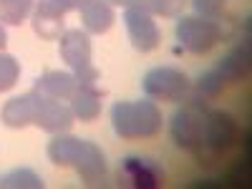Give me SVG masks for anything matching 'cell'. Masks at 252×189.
I'll return each mask as SVG.
<instances>
[{
    "instance_id": "1",
    "label": "cell",
    "mask_w": 252,
    "mask_h": 189,
    "mask_svg": "<svg viewBox=\"0 0 252 189\" xmlns=\"http://www.w3.org/2000/svg\"><path fill=\"white\" fill-rule=\"evenodd\" d=\"M48 159L56 166H73L83 184H103L109 174L106 157L94 141H83L76 136H61L56 134L48 144Z\"/></svg>"
},
{
    "instance_id": "2",
    "label": "cell",
    "mask_w": 252,
    "mask_h": 189,
    "mask_svg": "<svg viewBox=\"0 0 252 189\" xmlns=\"http://www.w3.org/2000/svg\"><path fill=\"white\" fill-rule=\"evenodd\" d=\"M161 111L154 101H116L111 106V126L119 139H152L161 131Z\"/></svg>"
},
{
    "instance_id": "3",
    "label": "cell",
    "mask_w": 252,
    "mask_h": 189,
    "mask_svg": "<svg viewBox=\"0 0 252 189\" xmlns=\"http://www.w3.org/2000/svg\"><path fill=\"white\" fill-rule=\"evenodd\" d=\"M207 98H184V106L172 116V139L179 149L199 157L204 139V119H207Z\"/></svg>"
},
{
    "instance_id": "4",
    "label": "cell",
    "mask_w": 252,
    "mask_h": 189,
    "mask_svg": "<svg viewBox=\"0 0 252 189\" xmlns=\"http://www.w3.org/2000/svg\"><path fill=\"white\" fill-rule=\"evenodd\" d=\"M174 35H177L179 46L184 51L194 53V56H204L224 38V31H222L220 20L192 15V18H182L179 20L177 28H174Z\"/></svg>"
},
{
    "instance_id": "5",
    "label": "cell",
    "mask_w": 252,
    "mask_h": 189,
    "mask_svg": "<svg viewBox=\"0 0 252 189\" xmlns=\"http://www.w3.org/2000/svg\"><path fill=\"white\" fill-rule=\"evenodd\" d=\"M141 86L149 98L166 101V103H179L192 94V81L179 68H172V66H157L152 71H146Z\"/></svg>"
},
{
    "instance_id": "6",
    "label": "cell",
    "mask_w": 252,
    "mask_h": 189,
    "mask_svg": "<svg viewBox=\"0 0 252 189\" xmlns=\"http://www.w3.org/2000/svg\"><path fill=\"white\" fill-rule=\"evenodd\" d=\"M235 139H237V121L232 116L222 114V111H207L199 159L217 157V154L227 152L229 146L235 144Z\"/></svg>"
},
{
    "instance_id": "7",
    "label": "cell",
    "mask_w": 252,
    "mask_h": 189,
    "mask_svg": "<svg viewBox=\"0 0 252 189\" xmlns=\"http://www.w3.org/2000/svg\"><path fill=\"white\" fill-rule=\"evenodd\" d=\"M35 96V116H33V124L38 129H43L48 134H61V131H68L73 126V111L68 106H63L58 98H51V96H43L33 91Z\"/></svg>"
},
{
    "instance_id": "8",
    "label": "cell",
    "mask_w": 252,
    "mask_h": 189,
    "mask_svg": "<svg viewBox=\"0 0 252 189\" xmlns=\"http://www.w3.org/2000/svg\"><path fill=\"white\" fill-rule=\"evenodd\" d=\"M119 182L124 187H136V189H154L164 184V169L152 159L141 157H126L119 166Z\"/></svg>"
},
{
    "instance_id": "9",
    "label": "cell",
    "mask_w": 252,
    "mask_h": 189,
    "mask_svg": "<svg viewBox=\"0 0 252 189\" xmlns=\"http://www.w3.org/2000/svg\"><path fill=\"white\" fill-rule=\"evenodd\" d=\"M124 26H126V33H129L131 46L141 53H149L161 43V33H159V28L149 13L136 10V8H126L124 10Z\"/></svg>"
},
{
    "instance_id": "10",
    "label": "cell",
    "mask_w": 252,
    "mask_h": 189,
    "mask_svg": "<svg viewBox=\"0 0 252 189\" xmlns=\"http://www.w3.org/2000/svg\"><path fill=\"white\" fill-rule=\"evenodd\" d=\"M61 58L76 71L91 66V38L86 31H66L61 35Z\"/></svg>"
},
{
    "instance_id": "11",
    "label": "cell",
    "mask_w": 252,
    "mask_h": 189,
    "mask_svg": "<svg viewBox=\"0 0 252 189\" xmlns=\"http://www.w3.org/2000/svg\"><path fill=\"white\" fill-rule=\"evenodd\" d=\"M250 68H252V53H250V38L245 35L242 43L235 46L217 63V71L224 76L227 83H240L250 76Z\"/></svg>"
},
{
    "instance_id": "12",
    "label": "cell",
    "mask_w": 252,
    "mask_h": 189,
    "mask_svg": "<svg viewBox=\"0 0 252 189\" xmlns=\"http://www.w3.org/2000/svg\"><path fill=\"white\" fill-rule=\"evenodd\" d=\"M33 116H35V96H33V91L10 98L3 106V111H0V121H3L8 129H23V126L33 124Z\"/></svg>"
},
{
    "instance_id": "13",
    "label": "cell",
    "mask_w": 252,
    "mask_h": 189,
    "mask_svg": "<svg viewBox=\"0 0 252 189\" xmlns=\"http://www.w3.org/2000/svg\"><path fill=\"white\" fill-rule=\"evenodd\" d=\"M33 91L51 96V98H58V101L71 98L76 94V76L66 73V71H46L43 76L35 78Z\"/></svg>"
},
{
    "instance_id": "14",
    "label": "cell",
    "mask_w": 252,
    "mask_h": 189,
    "mask_svg": "<svg viewBox=\"0 0 252 189\" xmlns=\"http://www.w3.org/2000/svg\"><path fill=\"white\" fill-rule=\"evenodd\" d=\"M81 20H83L86 33L101 35L114 26L116 15H114V8H111L109 0H89V3L81 8Z\"/></svg>"
},
{
    "instance_id": "15",
    "label": "cell",
    "mask_w": 252,
    "mask_h": 189,
    "mask_svg": "<svg viewBox=\"0 0 252 189\" xmlns=\"http://www.w3.org/2000/svg\"><path fill=\"white\" fill-rule=\"evenodd\" d=\"M71 101V111L81 121H96L101 116V91L94 86H76V94L68 98Z\"/></svg>"
},
{
    "instance_id": "16",
    "label": "cell",
    "mask_w": 252,
    "mask_h": 189,
    "mask_svg": "<svg viewBox=\"0 0 252 189\" xmlns=\"http://www.w3.org/2000/svg\"><path fill=\"white\" fill-rule=\"evenodd\" d=\"M121 8H136L149 15H161V18H179L182 10L187 8V0H109Z\"/></svg>"
},
{
    "instance_id": "17",
    "label": "cell",
    "mask_w": 252,
    "mask_h": 189,
    "mask_svg": "<svg viewBox=\"0 0 252 189\" xmlns=\"http://www.w3.org/2000/svg\"><path fill=\"white\" fill-rule=\"evenodd\" d=\"M0 187L3 189H43V179L28 166H20V169H13L5 177H0Z\"/></svg>"
},
{
    "instance_id": "18",
    "label": "cell",
    "mask_w": 252,
    "mask_h": 189,
    "mask_svg": "<svg viewBox=\"0 0 252 189\" xmlns=\"http://www.w3.org/2000/svg\"><path fill=\"white\" fill-rule=\"evenodd\" d=\"M86 3H89V0H38L35 15L63 20V15H66V13H71V10H81Z\"/></svg>"
},
{
    "instance_id": "19",
    "label": "cell",
    "mask_w": 252,
    "mask_h": 189,
    "mask_svg": "<svg viewBox=\"0 0 252 189\" xmlns=\"http://www.w3.org/2000/svg\"><path fill=\"white\" fill-rule=\"evenodd\" d=\"M33 0H0V23L20 26L28 18Z\"/></svg>"
},
{
    "instance_id": "20",
    "label": "cell",
    "mask_w": 252,
    "mask_h": 189,
    "mask_svg": "<svg viewBox=\"0 0 252 189\" xmlns=\"http://www.w3.org/2000/svg\"><path fill=\"white\" fill-rule=\"evenodd\" d=\"M224 86H227L224 76H222L217 68H212V71L202 73L192 89H194V91H197V96H202V98H217V96L224 91Z\"/></svg>"
},
{
    "instance_id": "21",
    "label": "cell",
    "mask_w": 252,
    "mask_h": 189,
    "mask_svg": "<svg viewBox=\"0 0 252 189\" xmlns=\"http://www.w3.org/2000/svg\"><path fill=\"white\" fill-rule=\"evenodd\" d=\"M20 76V63L10 56V53H3L0 51V94L8 91L15 86V81Z\"/></svg>"
},
{
    "instance_id": "22",
    "label": "cell",
    "mask_w": 252,
    "mask_h": 189,
    "mask_svg": "<svg viewBox=\"0 0 252 189\" xmlns=\"http://www.w3.org/2000/svg\"><path fill=\"white\" fill-rule=\"evenodd\" d=\"M33 31L43 38V40H58L63 33V20L58 18H43V15H33Z\"/></svg>"
},
{
    "instance_id": "23",
    "label": "cell",
    "mask_w": 252,
    "mask_h": 189,
    "mask_svg": "<svg viewBox=\"0 0 252 189\" xmlns=\"http://www.w3.org/2000/svg\"><path fill=\"white\" fill-rule=\"evenodd\" d=\"M192 5L202 18H212V20L224 13V0H192Z\"/></svg>"
},
{
    "instance_id": "24",
    "label": "cell",
    "mask_w": 252,
    "mask_h": 189,
    "mask_svg": "<svg viewBox=\"0 0 252 189\" xmlns=\"http://www.w3.org/2000/svg\"><path fill=\"white\" fill-rule=\"evenodd\" d=\"M5 43H8V33H5V28L0 26V51L5 48Z\"/></svg>"
}]
</instances>
